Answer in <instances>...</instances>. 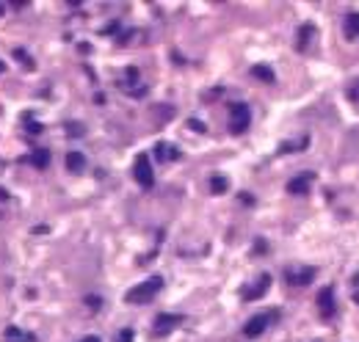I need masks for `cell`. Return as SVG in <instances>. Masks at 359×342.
<instances>
[{
  "mask_svg": "<svg viewBox=\"0 0 359 342\" xmlns=\"http://www.w3.org/2000/svg\"><path fill=\"white\" fill-rule=\"evenodd\" d=\"M182 323V317L180 314H158L155 317V326H152V331H155V337H163V334H169V331H174Z\"/></svg>",
  "mask_w": 359,
  "mask_h": 342,
  "instance_id": "cell-5",
  "label": "cell"
},
{
  "mask_svg": "<svg viewBox=\"0 0 359 342\" xmlns=\"http://www.w3.org/2000/svg\"><path fill=\"white\" fill-rule=\"evenodd\" d=\"M296 36H299V39H296V50L307 53V47H309V42H313V36H315V25H301Z\"/></svg>",
  "mask_w": 359,
  "mask_h": 342,
  "instance_id": "cell-9",
  "label": "cell"
},
{
  "mask_svg": "<svg viewBox=\"0 0 359 342\" xmlns=\"http://www.w3.org/2000/svg\"><path fill=\"white\" fill-rule=\"evenodd\" d=\"M86 304H89L91 309H100V304H103V298H100V296H86Z\"/></svg>",
  "mask_w": 359,
  "mask_h": 342,
  "instance_id": "cell-20",
  "label": "cell"
},
{
  "mask_svg": "<svg viewBox=\"0 0 359 342\" xmlns=\"http://www.w3.org/2000/svg\"><path fill=\"white\" fill-rule=\"evenodd\" d=\"M66 133H69V135H83V127H80L78 121H72V125L66 127Z\"/></svg>",
  "mask_w": 359,
  "mask_h": 342,
  "instance_id": "cell-21",
  "label": "cell"
},
{
  "mask_svg": "<svg viewBox=\"0 0 359 342\" xmlns=\"http://www.w3.org/2000/svg\"><path fill=\"white\" fill-rule=\"evenodd\" d=\"M160 290H163V279H160V276H152V279H147V282L135 284L125 298H127V304H150V301L158 296Z\"/></svg>",
  "mask_w": 359,
  "mask_h": 342,
  "instance_id": "cell-1",
  "label": "cell"
},
{
  "mask_svg": "<svg viewBox=\"0 0 359 342\" xmlns=\"http://www.w3.org/2000/svg\"><path fill=\"white\" fill-rule=\"evenodd\" d=\"M14 58L19 61V64H22V61H25V66H28V69H33V61L28 58V53H22V50H14Z\"/></svg>",
  "mask_w": 359,
  "mask_h": 342,
  "instance_id": "cell-18",
  "label": "cell"
},
{
  "mask_svg": "<svg viewBox=\"0 0 359 342\" xmlns=\"http://www.w3.org/2000/svg\"><path fill=\"white\" fill-rule=\"evenodd\" d=\"M271 317H276V314H274V312H271V314H257V317H252L246 326H243V334H246L249 339L260 337V334L266 331V326H268V320H271Z\"/></svg>",
  "mask_w": 359,
  "mask_h": 342,
  "instance_id": "cell-7",
  "label": "cell"
},
{
  "mask_svg": "<svg viewBox=\"0 0 359 342\" xmlns=\"http://www.w3.org/2000/svg\"><path fill=\"white\" fill-rule=\"evenodd\" d=\"M252 78L262 80V83H274L276 75H274V69H271V66H266V64H254V66H252Z\"/></svg>",
  "mask_w": 359,
  "mask_h": 342,
  "instance_id": "cell-13",
  "label": "cell"
},
{
  "mask_svg": "<svg viewBox=\"0 0 359 342\" xmlns=\"http://www.w3.org/2000/svg\"><path fill=\"white\" fill-rule=\"evenodd\" d=\"M80 342H100V337H86V339H80Z\"/></svg>",
  "mask_w": 359,
  "mask_h": 342,
  "instance_id": "cell-24",
  "label": "cell"
},
{
  "mask_svg": "<svg viewBox=\"0 0 359 342\" xmlns=\"http://www.w3.org/2000/svg\"><path fill=\"white\" fill-rule=\"evenodd\" d=\"M268 287H271V276L268 273H262V276H257V282L252 287H246L243 290V301H257V298H262L268 292Z\"/></svg>",
  "mask_w": 359,
  "mask_h": 342,
  "instance_id": "cell-6",
  "label": "cell"
},
{
  "mask_svg": "<svg viewBox=\"0 0 359 342\" xmlns=\"http://www.w3.org/2000/svg\"><path fill=\"white\" fill-rule=\"evenodd\" d=\"M229 185H227V180L224 177H210V190H213V193H224Z\"/></svg>",
  "mask_w": 359,
  "mask_h": 342,
  "instance_id": "cell-17",
  "label": "cell"
},
{
  "mask_svg": "<svg viewBox=\"0 0 359 342\" xmlns=\"http://www.w3.org/2000/svg\"><path fill=\"white\" fill-rule=\"evenodd\" d=\"M31 163L36 168H44V166H50V152L47 149H36V152L31 155Z\"/></svg>",
  "mask_w": 359,
  "mask_h": 342,
  "instance_id": "cell-16",
  "label": "cell"
},
{
  "mask_svg": "<svg viewBox=\"0 0 359 342\" xmlns=\"http://www.w3.org/2000/svg\"><path fill=\"white\" fill-rule=\"evenodd\" d=\"M3 11H6V6H3V3H0V17H3Z\"/></svg>",
  "mask_w": 359,
  "mask_h": 342,
  "instance_id": "cell-25",
  "label": "cell"
},
{
  "mask_svg": "<svg viewBox=\"0 0 359 342\" xmlns=\"http://www.w3.org/2000/svg\"><path fill=\"white\" fill-rule=\"evenodd\" d=\"M28 133H33V135L42 133V125H39V121H31V125H28Z\"/></svg>",
  "mask_w": 359,
  "mask_h": 342,
  "instance_id": "cell-23",
  "label": "cell"
},
{
  "mask_svg": "<svg viewBox=\"0 0 359 342\" xmlns=\"http://www.w3.org/2000/svg\"><path fill=\"white\" fill-rule=\"evenodd\" d=\"M252 125V111H249V105H243V102H235L232 108H229V133L232 135H243Z\"/></svg>",
  "mask_w": 359,
  "mask_h": 342,
  "instance_id": "cell-2",
  "label": "cell"
},
{
  "mask_svg": "<svg viewBox=\"0 0 359 342\" xmlns=\"http://www.w3.org/2000/svg\"><path fill=\"white\" fill-rule=\"evenodd\" d=\"M309 182H313V174H301V177H293V180L288 182V190L293 196H299V193H307L309 190Z\"/></svg>",
  "mask_w": 359,
  "mask_h": 342,
  "instance_id": "cell-12",
  "label": "cell"
},
{
  "mask_svg": "<svg viewBox=\"0 0 359 342\" xmlns=\"http://www.w3.org/2000/svg\"><path fill=\"white\" fill-rule=\"evenodd\" d=\"M188 125H191V130H196V133H205V125H202L199 119H191Z\"/></svg>",
  "mask_w": 359,
  "mask_h": 342,
  "instance_id": "cell-22",
  "label": "cell"
},
{
  "mask_svg": "<svg viewBox=\"0 0 359 342\" xmlns=\"http://www.w3.org/2000/svg\"><path fill=\"white\" fill-rule=\"evenodd\" d=\"M284 279H288V284H309L315 279V268H288L284 271Z\"/></svg>",
  "mask_w": 359,
  "mask_h": 342,
  "instance_id": "cell-8",
  "label": "cell"
},
{
  "mask_svg": "<svg viewBox=\"0 0 359 342\" xmlns=\"http://www.w3.org/2000/svg\"><path fill=\"white\" fill-rule=\"evenodd\" d=\"M343 31L348 39H359V11H348L343 19Z\"/></svg>",
  "mask_w": 359,
  "mask_h": 342,
  "instance_id": "cell-11",
  "label": "cell"
},
{
  "mask_svg": "<svg viewBox=\"0 0 359 342\" xmlns=\"http://www.w3.org/2000/svg\"><path fill=\"white\" fill-rule=\"evenodd\" d=\"M6 339L9 342H36V337L33 334H28V331H19V328H6Z\"/></svg>",
  "mask_w": 359,
  "mask_h": 342,
  "instance_id": "cell-15",
  "label": "cell"
},
{
  "mask_svg": "<svg viewBox=\"0 0 359 342\" xmlns=\"http://www.w3.org/2000/svg\"><path fill=\"white\" fill-rule=\"evenodd\" d=\"M64 163H66V168H69V171H75V174H78V171H83V168H86V157L80 155V152H66Z\"/></svg>",
  "mask_w": 359,
  "mask_h": 342,
  "instance_id": "cell-14",
  "label": "cell"
},
{
  "mask_svg": "<svg viewBox=\"0 0 359 342\" xmlns=\"http://www.w3.org/2000/svg\"><path fill=\"white\" fill-rule=\"evenodd\" d=\"M133 177H135V182H138L141 188H147V190L155 185V174H152V166H150V157H147V155H138V157H135V163H133Z\"/></svg>",
  "mask_w": 359,
  "mask_h": 342,
  "instance_id": "cell-3",
  "label": "cell"
},
{
  "mask_svg": "<svg viewBox=\"0 0 359 342\" xmlns=\"http://www.w3.org/2000/svg\"><path fill=\"white\" fill-rule=\"evenodd\" d=\"M318 312H321V317H334L337 306H334V290L331 287H323L318 292Z\"/></svg>",
  "mask_w": 359,
  "mask_h": 342,
  "instance_id": "cell-4",
  "label": "cell"
},
{
  "mask_svg": "<svg viewBox=\"0 0 359 342\" xmlns=\"http://www.w3.org/2000/svg\"><path fill=\"white\" fill-rule=\"evenodd\" d=\"M116 342H133V328H125V331H119Z\"/></svg>",
  "mask_w": 359,
  "mask_h": 342,
  "instance_id": "cell-19",
  "label": "cell"
},
{
  "mask_svg": "<svg viewBox=\"0 0 359 342\" xmlns=\"http://www.w3.org/2000/svg\"><path fill=\"white\" fill-rule=\"evenodd\" d=\"M155 157H158L160 163H172V160L180 157V149L172 146V143H158V146H155Z\"/></svg>",
  "mask_w": 359,
  "mask_h": 342,
  "instance_id": "cell-10",
  "label": "cell"
}]
</instances>
